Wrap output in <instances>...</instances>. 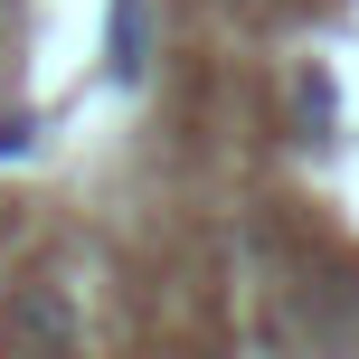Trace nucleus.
<instances>
[{
	"label": "nucleus",
	"instance_id": "nucleus-2",
	"mask_svg": "<svg viewBox=\"0 0 359 359\" xmlns=\"http://www.w3.org/2000/svg\"><path fill=\"white\" fill-rule=\"evenodd\" d=\"M10 341H76V312L57 284H19L10 293Z\"/></svg>",
	"mask_w": 359,
	"mask_h": 359
},
{
	"label": "nucleus",
	"instance_id": "nucleus-3",
	"mask_svg": "<svg viewBox=\"0 0 359 359\" xmlns=\"http://www.w3.org/2000/svg\"><path fill=\"white\" fill-rule=\"evenodd\" d=\"M331 123H341L331 67H293V133H303V142H331Z\"/></svg>",
	"mask_w": 359,
	"mask_h": 359
},
{
	"label": "nucleus",
	"instance_id": "nucleus-1",
	"mask_svg": "<svg viewBox=\"0 0 359 359\" xmlns=\"http://www.w3.org/2000/svg\"><path fill=\"white\" fill-rule=\"evenodd\" d=\"M151 38H161V29H151V0H114V10H104V67H114L123 95L151 76Z\"/></svg>",
	"mask_w": 359,
	"mask_h": 359
}]
</instances>
